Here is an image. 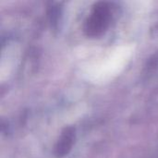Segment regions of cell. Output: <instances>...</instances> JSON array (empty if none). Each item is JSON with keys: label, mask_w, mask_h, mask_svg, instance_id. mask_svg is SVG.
Returning a JSON list of instances; mask_svg holds the SVG:
<instances>
[{"label": "cell", "mask_w": 158, "mask_h": 158, "mask_svg": "<svg viewBox=\"0 0 158 158\" xmlns=\"http://www.w3.org/2000/svg\"><path fill=\"white\" fill-rule=\"evenodd\" d=\"M108 15L109 12L106 7H104V6L97 7L94 13L93 14V16L91 17L89 22L90 28L93 31H99V29H102L103 27L105 28V24L107 23Z\"/></svg>", "instance_id": "obj_1"}]
</instances>
